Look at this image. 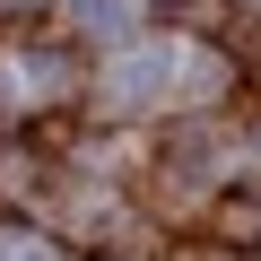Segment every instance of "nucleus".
Segmentation results:
<instances>
[{
	"mask_svg": "<svg viewBox=\"0 0 261 261\" xmlns=\"http://www.w3.org/2000/svg\"><path fill=\"white\" fill-rule=\"evenodd\" d=\"M174 70H183V53H174L166 35H140V44H122V53L105 61V96H113L122 113H140V105H166Z\"/></svg>",
	"mask_w": 261,
	"mask_h": 261,
	"instance_id": "f257e3e1",
	"label": "nucleus"
},
{
	"mask_svg": "<svg viewBox=\"0 0 261 261\" xmlns=\"http://www.w3.org/2000/svg\"><path fill=\"white\" fill-rule=\"evenodd\" d=\"M79 27H130V0H70Z\"/></svg>",
	"mask_w": 261,
	"mask_h": 261,
	"instance_id": "f03ea898",
	"label": "nucleus"
}]
</instances>
